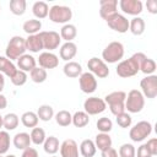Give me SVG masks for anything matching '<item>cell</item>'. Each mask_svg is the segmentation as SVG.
Here are the masks:
<instances>
[{"mask_svg":"<svg viewBox=\"0 0 157 157\" xmlns=\"http://www.w3.org/2000/svg\"><path fill=\"white\" fill-rule=\"evenodd\" d=\"M105 22L109 28H112L113 31H115L118 33H125L129 31V20L119 12L110 16Z\"/></svg>","mask_w":157,"mask_h":157,"instance_id":"obj_12","label":"cell"},{"mask_svg":"<svg viewBox=\"0 0 157 157\" xmlns=\"http://www.w3.org/2000/svg\"><path fill=\"white\" fill-rule=\"evenodd\" d=\"M6 107H7V98L2 93H0V110L5 109Z\"/></svg>","mask_w":157,"mask_h":157,"instance_id":"obj_50","label":"cell"},{"mask_svg":"<svg viewBox=\"0 0 157 157\" xmlns=\"http://www.w3.org/2000/svg\"><path fill=\"white\" fill-rule=\"evenodd\" d=\"M26 49L31 53H39L42 49H44L39 34H32L26 38Z\"/></svg>","mask_w":157,"mask_h":157,"instance_id":"obj_22","label":"cell"},{"mask_svg":"<svg viewBox=\"0 0 157 157\" xmlns=\"http://www.w3.org/2000/svg\"><path fill=\"white\" fill-rule=\"evenodd\" d=\"M125 98L126 93L124 91H114L105 96L104 102L109 107L110 113L113 115H118L125 112Z\"/></svg>","mask_w":157,"mask_h":157,"instance_id":"obj_3","label":"cell"},{"mask_svg":"<svg viewBox=\"0 0 157 157\" xmlns=\"http://www.w3.org/2000/svg\"><path fill=\"white\" fill-rule=\"evenodd\" d=\"M118 1L117 0H101L99 1V15L103 20H108L110 16L117 13Z\"/></svg>","mask_w":157,"mask_h":157,"instance_id":"obj_16","label":"cell"},{"mask_svg":"<svg viewBox=\"0 0 157 157\" xmlns=\"http://www.w3.org/2000/svg\"><path fill=\"white\" fill-rule=\"evenodd\" d=\"M12 144L15 146V148L17 150H26L28 147H31V137H29V134L28 132H17L13 139H12Z\"/></svg>","mask_w":157,"mask_h":157,"instance_id":"obj_21","label":"cell"},{"mask_svg":"<svg viewBox=\"0 0 157 157\" xmlns=\"http://www.w3.org/2000/svg\"><path fill=\"white\" fill-rule=\"evenodd\" d=\"M87 67H88L90 72L98 78H105L109 75L108 65L99 58H96V56L91 58L87 61Z\"/></svg>","mask_w":157,"mask_h":157,"instance_id":"obj_9","label":"cell"},{"mask_svg":"<svg viewBox=\"0 0 157 157\" xmlns=\"http://www.w3.org/2000/svg\"><path fill=\"white\" fill-rule=\"evenodd\" d=\"M21 157H39V156H38V151H37L36 148H33V147H28V148L23 150Z\"/></svg>","mask_w":157,"mask_h":157,"instance_id":"obj_48","label":"cell"},{"mask_svg":"<svg viewBox=\"0 0 157 157\" xmlns=\"http://www.w3.org/2000/svg\"><path fill=\"white\" fill-rule=\"evenodd\" d=\"M10 134L6 130H0V155H5L10 148Z\"/></svg>","mask_w":157,"mask_h":157,"instance_id":"obj_39","label":"cell"},{"mask_svg":"<svg viewBox=\"0 0 157 157\" xmlns=\"http://www.w3.org/2000/svg\"><path fill=\"white\" fill-rule=\"evenodd\" d=\"M119 7L124 13L131 15V16H137L142 12L144 5L140 0H120L119 1Z\"/></svg>","mask_w":157,"mask_h":157,"instance_id":"obj_14","label":"cell"},{"mask_svg":"<svg viewBox=\"0 0 157 157\" xmlns=\"http://www.w3.org/2000/svg\"><path fill=\"white\" fill-rule=\"evenodd\" d=\"M0 11H1V6H0Z\"/></svg>","mask_w":157,"mask_h":157,"instance_id":"obj_55","label":"cell"},{"mask_svg":"<svg viewBox=\"0 0 157 157\" xmlns=\"http://www.w3.org/2000/svg\"><path fill=\"white\" fill-rule=\"evenodd\" d=\"M146 7H147V11L152 15H156L157 13V1L156 0H147L146 1Z\"/></svg>","mask_w":157,"mask_h":157,"instance_id":"obj_47","label":"cell"},{"mask_svg":"<svg viewBox=\"0 0 157 157\" xmlns=\"http://www.w3.org/2000/svg\"><path fill=\"white\" fill-rule=\"evenodd\" d=\"M42 28V22L37 18H32V20H27L25 21V23L22 25V29L25 33H27L28 36L32 34H38L40 32Z\"/></svg>","mask_w":157,"mask_h":157,"instance_id":"obj_26","label":"cell"},{"mask_svg":"<svg viewBox=\"0 0 157 157\" xmlns=\"http://www.w3.org/2000/svg\"><path fill=\"white\" fill-rule=\"evenodd\" d=\"M20 124V118L16 113H7L2 117V128H5L6 131L15 130Z\"/></svg>","mask_w":157,"mask_h":157,"instance_id":"obj_27","label":"cell"},{"mask_svg":"<svg viewBox=\"0 0 157 157\" xmlns=\"http://www.w3.org/2000/svg\"><path fill=\"white\" fill-rule=\"evenodd\" d=\"M146 58L147 56L144 53L137 52V53L132 54L129 59L119 61V64H118V66L115 69L117 75L119 77H123V78H128V77L135 76L140 71V65Z\"/></svg>","mask_w":157,"mask_h":157,"instance_id":"obj_1","label":"cell"},{"mask_svg":"<svg viewBox=\"0 0 157 157\" xmlns=\"http://www.w3.org/2000/svg\"><path fill=\"white\" fill-rule=\"evenodd\" d=\"M90 123V115L82 110L75 112L72 114V121L71 124H74L76 128H85L86 125H88Z\"/></svg>","mask_w":157,"mask_h":157,"instance_id":"obj_35","label":"cell"},{"mask_svg":"<svg viewBox=\"0 0 157 157\" xmlns=\"http://www.w3.org/2000/svg\"><path fill=\"white\" fill-rule=\"evenodd\" d=\"M78 85H80V88L83 93H93L96 90H97V78L94 75H92L90 71L87 72H82L78 77Z\"/></svg>","mask_w":157,"mask_h":157,"instance_id":"obj_13","label":"cell"},{"mask_svg":"<svg viewBox=\"0 0 157 157\" xmlns=\"http://www.w3.org/2000/svg\"><path fill=\"white\" fill-rule=\"evenodd\" d=\"M38 34L42 39L43 48L47 49L48 52H52V50L56 49L60 45L61 38H60V34L58 32H55V31H42Z\"/></svg>","mask_w":157,"mask_h":157,"instance_id":"obj_11","label":"cell"},{"mask_svg":"<svg viewBox=\"0 0 157 157\" xmlns=\"http://www.w3.org/2000/svg\"><path fill=\"white\" fill-rule=\"evenodd\" d=\"M1 128H2V115L0 114V130H1Z\"/></svg>","mask_w":157,"mask_h":157,"instance_id":"obj_52","label":"cell"},{"mask_svg":"<svg viewBox=\"0 0 157 157\" xmlns=\"http://www.w3.org/2000/svg\"><path fill=\"white\" fill-rule=\"evenodd\" d=\"M145 28H146L145 20L140 16H136L131 21H129V31L134 36H141L145 32Z\"/></svg>","mask_w":157,"mask_h":157,"instance_id":"obj_24","label":"cell"},{"mask_svg":"<svg viewBox=\"0 0 157 157\" xmlns=\"http://www.w3.org/2000/svg\"><path fill=\"white\" fill-rule=\"evenodd\" d=\"M38 121H39V119L37 117V113H34V112L28 110V112H25L21 115V123L26 128H32L33 129L38 125Z\"/></svg>","mask_w":157,"mask_h":157,"instance_id":"obj_34","label":"cell"},{"mask_svg":"<svg viewBox=\"0 0 157 157\" xmlns=\"http://www.w3.org/2000/svg\"><path fill=\"white\" fill-rule=\"evenodd\" d=\"M117 157H119V156H117Z\"/></svg>","mask_w":157,"mask_h":157,"instance_id":"obj_56","label":"cell"},{"mask_svg":"<svg viewBox=\"0 0 157 157\" xmlns=\"http://www.w3.org/2000/svg\"><path fill=\"white\" fill-rule=\"evenodd\" d=\"M136 150L132 144H123L119 147V157H136Z\"/></svg>","mask_w":157,"mask_h":157,"instance_id":"obj_44","label":"cell"},{"mask_svg":"<svg viewBox=\"0 0 157 157\" xmlns=\"http://www.w3.org/2000/svg\"><path fill=\"white\" fill-rule=\"evenodd\" d=\"M145 145H146V147L148 148V151L151 152L152 156H156L157 155V139L156 137L150 139Z\"/></svg>","mask_w":157,"mask_h":157,"instance_id":"obj_45","label":"cell"},{"mask_svg":"<svg viewBox=\"0 0 157 157\" xmlns=\"http://www.w3.org/2000/svg\"><path fill=\"white\" fill-rule=\"evenodd\" d=\"M63 71H64V75H65L66 77H70V78L80 77V75L83 72L81 64L77 63V61H67V63L64 65Z\"/></svg>","mask_w":157,"mask_h":157,"instance_id":"obj_20","label":"cell"},{"mask_svg":"<svg viewBox=\"0 0 157 157\" xmlns=\"http://www.w3.org/2000/svg\"><path fill=\"white\" fill-rule=\"evenodd\" d=\"M37 117L42 121H50L54 118V109L49 104H42L37 109Z\"/></svg>","mask_w":157,"mask_h":157,"instance_id":"obj_32","label":"cell"},{"mask_svg":"<svg viewBox=\"0 0 157 157\" xmlns=\"http://www.w3.org/2000/svg\"><path fill=\"white\" fill-rule=\"evenodd\" d=\"M118 156V151L113 147L105 150V151H102V157H117Z\"/></svg>","mask_w":157,"mask_h":157,"instance_id":"obj_49","label":"cell"},{"mask_svg":"<svg viewBox=\"0 0 157 157\" xmlns=\"http://www.w3.org/2000/svg\"><path fill=\"white\" fill-rule=\"evenodd\" d=\"M0 157H16L15 155H6V156H4V155H0Z\"/></svg>","mask_w":157,"mask_h":157,"instance_id":"obj_53","label":"cell"},{"mask_svg":"<svg viewBox=\"0 0 157 157\" xmlns=\"http://www.w3.org/2000/svg\"><path fill=\"white\" fill-rule=\"evenodd\" d=\"M50 157H58V156H55V155H53V156H50Z\"/></svg>","mask_w":157,"mask_h":157,"instance_id":"obj_54","label":"cell"},{"mask_svg":"<svg viewBox=\"0 0 157 157\" xmlns=\"http://www.w3.org/2000/svg\"><path fill=\"white\" fill-rule=\"evenodd\" d=\"M145 107V97L139 90H131L125 98V109L129 113H140Z\"/></svg>","mask_w":157,"mask_h":157,"instance_id":"obj_5","label":"cell"},{"mask_svg":"<svg viewBox=\"0 0 157 157\" xmlns=\"http://www.w3.org/2000/svg\"><path fill=\"white\" fill-rule=\"evenodd\" d=\"M124 53V45L120 42H110L102 52V60L105 64H115L118 61H121Z\"/></svg>","mask_w":157,"mask_h":157,"instance_id":"obj_4","label":"cell"},{"mask_svg":"<svg viewBox=\"0 0 157 157\" xmlns=\"http://www.w3.org/2000/svg\"><path fill=\"white\" fill-rule=\"evenodd\" d=\"M27 78H28L27 72H25V71H22V70H18V69H17V71L13 74V76L10 77L12 85H15V86H17V87L23 86V85L27 82Z\"/></svg>","mask_w":157,"mask_h":157,"instance_id":"obj_43","label":"cell"},{"mask_svg":"<svg viewBox=\"0 0 157 157\" xmlns=\"http://www.w3.org/2000/svg\"><path fill=\"white\" fill-rule=\"evenodd\" d=\"M97 152L94 141L91 139H85L81 144H80V153L83 157H94Z\"/></svg>","mask_w":157,"mask_h":157,"instance_id":"obj_28","label":"cell"},{"mask_svg":"<svg viewBox=\"0 0 157 157\" xmlns=\"http://www.w3.org/2000/svg\"><path fill=\"white\" fill-rule=\"evenodd\" d=\"M140 87H141V93L144 94V97L153 99L157 97V76L153 75H148L145 76L141 81H140Z\"/></svg>","mask_w":157,"mask_h":157,"instance_id":"obj_8","label":"cell"},{"mask_svg":"<svg viewBox=\"0 0 157 157\" xmlns=\"http://www.w3.org/2000/svg\"><path fill=\"white\" fill-rule=\"evenodd\" d=\"M32 12L34 15V17L37 20H42V18H45L49 13V6L45 1H36L32 6Z\"/></svg>","mask_w":157,"mask_h":157,"instance_id":"obj_25","label":"cell"},{"mask_svg":"<svg viewBox=\"0 0 157 157\" xmlns=\"http://www.w3.org/2000/svg\"><path fill=\"white\" fill-rule=\"evenodd\" d=\"M37 66V60L31 54H23L17 59V67L25 72H31Z\"/></svg>","mask_w":157,"mask_h":157,"instance_id":"obj_19","label":"cell"},{"mask_svg":"<svg viewBox=\"0 0 157 157\" xmlns=\"http://www.w3.org/2000/svg\"><path fill=\"white\" fill-rule=\"evenodd\" d=\"M115 121H117V124H118L120 128H123V129H128V128L131 126L132 118H131V115H130L129 113L124 112V113L118 114V115L115 117Z\"/></svg>","mask_w":157,"mask_h":157,"instance_id":"obj_42","label":"cell"},{"mask_svg":"<svg viewBox=\"0 0 157 157\" xmlns=\"http://www.w3.org/2000/svg\"><path fill=\"white\" fill-rule=\"evenodd\" d=\"M77 36V28L72 23H66L61 27L60 29V38L64 39L65 42H72Z\"/></svg>","mask_w":157,"mask_h":157,"instance_id":"obj_30","label":"cell"},{"mask_svg":"<svg viewBox=\"0 0 157 157\" xmlns=\"http://www.w3.org/2000/svg\"><path fill=\"white\" fill-rule=\"evenodd\" d=\"M96 126H97L99 132H107L108 134L113 129V121L108 117H102V118H99L97 120Z\"/></svg>","mask_w":157,"mask_h":157,"instance_id":"obj_41","label":"cell"},{"mask_svg":"<svg viewBox=\"0 0 157 157\" xmlns=\"http://www.w3.org/2000/svg\"><path fill=\"white\" fill-rule=\"evenodd\" d=\"M77 54V45L74 42H65L59 50V55L60 59L67 61H71V59H74Z\"/></svg>","mask_w":157,"mask_h":157,"instance_id":"obj_18","label":"cell"},{"mask_svg":"<svg viewBox=\"0 0 157 157\" xmlns=\"http://www.w3.org/2000/svg\"><path fill=\"white\" fill-rule=\"evenodd\" d=\"M140 71L144 72L146 76L148 75H153V72L156 71V63L153 59H150V58H146L141 65H140Z\"/></svg>","mask_w":157,"mask_h":157,"instance_id":"obj_40","label":"cell"},{"mask_svg":"<svg viewBox=\"0 0 157 157\" xmlns=\"http://www.w3.org/2000/svg\"><path fill=\"white\" fill-rule=\"evenodd\" d=\"M16 71H17L16 65L10 59H7L6 56H0V72L2 75H6L7 77H12Z\"/></svg>","mask_w":157,"mask_h":157,"instance_id":"obj_29","label":"cell"},{"mask_svg":"<svg viewBox=\"0 0 157 157\" xmlns=\"http://www.w3.org/2000/svg\"><path fill=\"white\" fill-rule=\"evenodd\" d=\"M60 156L61 157H78V146L75 140L66 139L60 145Z\"/></svg>","mask_w":157,"mask_h":157,"instance_id":"obj_17","label":"cell"},{"mask_svg":"<svg viewBox=\"0 0 157 157\" xmlns=\"http://www.w3.org/2000/svg\"><path fill=\"white\" fill-rule=\"evenodd\" d=\"M135 156H137V157H153L145 144H142L140 147H137V152H136Z\"/></svg>","mask_w":157,"mask_h":157,"instance_id":"obj_46","label":"cell"},{"mask_svg":"<svg viewBox=\"0 0 157 157\" xmlns=\"http://www.w3.org/2000/svg\"><path fill=\"white\" fill-rule=\"evenodd\" d=\"M112 137L109 136V134L107 132H99L96 135V139H94V145H96V148H98L101 152L102 151H105L108 148L112 147Z\"/></svg>","mask_w":157,"mask_h":157,"instance_id":"obj_23","label":"cell"},{"mask_svg":"<svg viewBox=\"0 0 157 157\" xmlns=\"http://www.w3.org/2000/svg\"><path fill=\"white\" fill-rule=\"evenodd\" d=\"M43 148H44V152L48 153V155H55L59 148H60V144H59V140L58 137L55 136H49L45 139L44 144H43Z\"/></svg>","mask_w":157,"mask_h":157,"instance_id":"obj_31","label":"cell"},{"mask_svg":"<svg viewBox=\"0 0 157 157\" xmlns=\"http://www.w3.org/2000/svg\"><path fill=\"white\" fill-rule=\"evenodd\" d=\"M29 77L31 80L34 82V83H43L47 77H48V74H47V70L40 67V66H36L31 72H29Z\"/></svg>","mask_w":157,"mask_h":157,"instance_id":"obj_38","label":"cell"},{"mask_svg":"<svg viewBox=\"0 0 157 157\" xmlns=\"http://www.w3.org/2000/svg\"><path fill=\"white\" fill-rule=\"evenodd\" d=\"M10 11L16 15V16H22L26 12V7H27V2L26 0H10L9 4Z\"/></svg>","mask_w":157,"mask_h":157,"instance_id":"obj_36","label":"cell"},{"mask_svg":"<svg viewBox=\"0 0 157 157\" xmlns=\"http://www.w3.org/2000/svg\"><path fill=\"white\" fill-rule=\"evenodd\" d=\"M107 104L104 99L98 98V97H88L83 102V112L87 113L88 115H97L101 114L105 110Z\"/></svg>","mask_w":157,"mask_h":157,"instance_id":"obj_10","label":"cell"},{"mask_svg":"<svg viewBox=\"0 0 157 157\" xmlns=\"http://www.w3.org/2000/svg\"><path fill=\"white\" fill-rule=\"evenodd\" d=\"M29 137H31V142L34 144V145H43L47 136H45V131L44 129L42 128H33L31 130V134H29Z\"/></svg>","mask_w":157,"mask_h":157,"instance_id":"obj_37","label":"cell"},{"mask_svg":"<svg viewBox=\"0 0 157 157\" xmlns=\"http://www.w3.org/2000/svg\"><path fill=\"white\" fill-rule=\"evenodd\" d=\"M49 20L54 23H63L66 25L72 18V10L69 6L64 5H53L49 9Z\"/></svg>","mask_w":157,"mask_h":157,"instance_id":"obj_6","label":"cell"},{"mask_svg":"<svg viewBox=\"0 0 157 157\" xmlns=\"http://www.w3.org/2000/svg\"><path fill=\"white\" fill-rule=\"evenodd\" d=\"M26 38L21 37V36H13L5 49V56L7 59L12 60H17L20 56H22L23 54H26Z\"/></svg>","mask_w":157,"mask_h":157,"instance_id":"obj_2","label":"cell"},{"mask_svg":"<svg viewBox=\"0 0 157 157\" xmlns=\"http://www.w3.org/2000/svg\"><path fill=\"white\" fill-rule=\"evenodd\" d=\"M38 64L40 67L43 69H55L59 65V58L58 55H55L52 52H43L39 54L38 59H37Z\"/></svg>","mask_w":157,"mask_h":157,"instance_id":"obj_15","label":"cell"},{"mask_svg":"<svg viewBox=\"0 0 157 157\" xmlns=\"http://www.w3.org/2000/svg\"><path fill=\"white\" fill-rule=\"evenodd\" d=\"M54 118H55L56 124L59 126H63V128L69 126L72 121V114L69 110H65V109L59 110L56 114H54Z\"/></svg>","mask_w":157,"mask_h":157,"instance_id":"obj_33","label":"cell"},{"mask_svg":"<svg viewBox=\"0 0 157 157\" xmlns=\"http://www.w3.org/2000/svg\"><path fill=\"white\" fill-rule=\"evenodd\" d=\"M152 132V124L147 120H141L136 123L129 131V137L134 142H141L147 139Z\"/></svg>","mask_w":157,"mask_h":157,"instance_id":"obj_7","label":"cell"},{"mask_svg":"<svg viewBox=\"0 0 157 157\" xmlns=\"http://www.w3.org/2000/svg\"><path fill=\"white\" fill-rule=\"evenodd\" d=\"M4 87H5V77H4V75L0 72V93H1V91L4 90Z\"/></svg>","mask_w":157,"mask_h":157,"instance_id":"obj_51","label":"cell"}]
</instances>
